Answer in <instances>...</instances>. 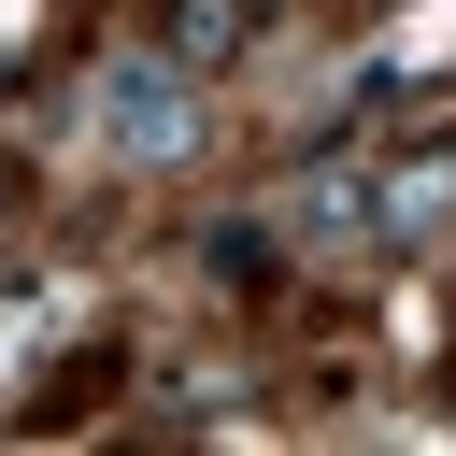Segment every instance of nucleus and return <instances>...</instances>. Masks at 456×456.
<instances>
[{
  "instance_id": "nucleus-1",
  "label": "nucleus",
  "mask_w": 456,
  "mask_h": 456,
  "mask_svg": "<svg viewBox=\"0 0 456 456\" xmlns=\"http://www.w3.org/2000/svg\"><path fill=\"white\" fill-rule=\"evenodd\" d=\"M100 128H114L128 157H171V142H185V57H128V71L100 86Z\"/></svg>"
},
{
  "instance_id": "nucleus-2",
  "label": "nucleus",
  "mask_w": 456,
  "mask_h": 456,
  "mask_svg": "<svg viewBox=\"0 0 456 456\" xmlns=\"http://www.w3.org/2000/svg\"><path fill=\"white\" fill-rule=\"evenodd\" d=\"M242 43H256V0H171V57L185 71H228Z\"/></svg>"
}]
</instances>
